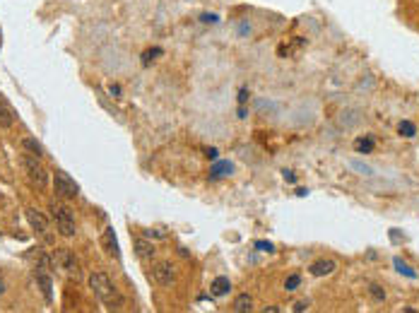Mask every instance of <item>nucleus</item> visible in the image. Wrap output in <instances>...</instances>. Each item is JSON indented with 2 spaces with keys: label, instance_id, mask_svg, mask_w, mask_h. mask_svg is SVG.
Instances as JSON below:
<instances>
[{
  "label": "nucleus",
  "instance_id": "nucleus-21",
  "mask_svg": "<svg viewBox=\"0 0 419 313\" xmlns=\"http://www.w3.org/2000/svg\"><path fill=\"white\" fill-rule=\"evenodd\" d=\"M299 284H301V277H299V275H289L287 282H284V289H287V291H294V289H299Z\"/></svg>",
  "mask_w": 419,
  "mask_h": 313
},
{
  "label": "nucleus",
  "instance_id": "nucleus-18",
  "mask_svg": "<svg viewBox=\"0 0 419 313\" xmlns=\"http://www.w3.org/2000/svg\"><path fill=\"white\" fill-rule=\"evenodd\" d=\"M231 169H234V164L231 162H217L215 167H212V178H220V176H227V174H231Z\"/></svg>",
  "mask_w": 419,
  "mask_h": 313
},
{
  "label": "nucleus",
  "instance_id": "nucleus-16",
  "mask_svg": "<svg viewBox=\"0 0 419 313\" xmlns=\"http://www.w3.org/2000/svg\"><path fill=\"white\" fill-rule=\"evenodd\" d=\"M22 147H24L26 152H29L31 157H44V147H41V142H36L34 137H24Z\"/></svg>",
  "mask_w": 419,
  "mask_h": 313
},
{
  "label": "nucleus",
  "instance_id": "nucleus-13",
  "mask_svg": "<svg viewBox=\"0 0 419 313\" xmlns=\"http://www.w3.org/2000/svg\"><path fill=\"white\" fill-rule=\"evenodd\" d=\"M251 309H253V299L248 294H238L234 304H231V311L234 313H248Z\"/></svg>",
  "mask_w": 419,
  "mask_h": 313
},
{
  "label": "nucleus",
  "instance_id": "nucleus-8",
  "mask_svg": "<svg viewBox=\"0 0 419 313\" xmlns=\"http://www.w3.org/2000/svg\"><path fill=\"white\" fill-rule=\"evenodd\" d=\"M17 114L13 111V106L8 104V99L0 94V128H13Z\"/></svg>",
  "mask_w": 419,
  "mask_h": 313
},
{
  "label": "nucleus",
  "instance_id": "nucleus-11",
  "mask_svg": "<svg viewBox=\"0 0 419 313\" xmlns=\"http://www.w3.org/2000/svg\"><path fill=\"white\" fill-rule=\"evenodd\" d=\"M36 282H39V289H41V294H44V299L49 301H53V282H51V275H46L44 270H36Z\"/></svg>",
  "mask_w": 419,
  "mask_h": 313
},
{
  "label": "nucleus",
  "instance_id": "nucleus-27",
  "mask_svg": "<svg viewBox=\"0 0 419 313\" xmlns=\"http://www.w3.org/2000/svg\"><path fill=\"white\" fill-rule=\"evenodd\" d=\"M205 157L217 159V150H215V147H208V150H205Z\"/></svg>",
  "mask_w": 419,
  "mask_h": 313
},
{
  "label": "nucleus",
  "instance_id": "nucleus-29",
  "mask_svg": "<svg viewBox=\"0 0 419 313\" xmlns=\"http://www.w3.org/2000/svg\"><path fill=\"white\" fill-rule=\"evenodd\" d=\"M200 20H203V22H217L215 15H203V17H200Z\"/></svg>",
  "mask_w": 419,
  "mask_h": 313
},
{
  "label": "nucleus",
  "instance_id": "nucleus-28",
  "mask_svg": "<svg viewBox=\"0 0 419 313\" xmlns=\"http://www.w3.org/2000/svg\"><path fill=\"white\" fill-rule=\"evenodd\" d=\"M109 92H111V94H114V97H119L121 87H119V84H111V87H109Z\"/></svg>",
  "mask_w": 419,
  "mask_h": 313
},
{
  "label": "nucleus",
  "instance_id": "nucleus-31",
  "mask_svg": "<svg viewBox=\"0 0 419 313\" xmlns=\"http://www.w3.org/2000/svg\"><path fill=\"white\" fill-rule=\"evenodd\" d=\"M0 294H5V282H3V277H0Z\"/></svg>",
  "mask_w": 419,
  "mask_h": 313
},
{
  "label": "nucleus",
  "instance_id": "nucleus-9",
  "mask_svg": "<svg viewBox=\"0 0 419 313\" xmlns=\"http://www.w3.org/2000/svg\"><path fill=\"white\" fill-rule=\"evenodd\" d=\"M102 246H104V251L109 253L111 258H116V261H119V258H121V251H119V241H116V234H114V229H106L104 234H102Z\"/></svg>",
  "mask_w": 419,
  "mask_h": 313
},
{
  "label": "nucleus",
  "instance_id": "nucleus-24",
  "mask_svg": "<svg viewBox=\"0 0 419 313\" xmlns=\"http://www.w3.org/2000/svg\"><path fill=\"white\" fill-rule=\"evenodd\" d=\"M145 236L147 238H167V231H162V229H145Z\"/></svg>",
  "mask_w": 419,
  "mask_h": 313
},
{
  "label": "nucleus",
  "instance_id": "nucleus-5",
  "mask_svg": "<svg viewBox=\"0 0 419 313\" xmlns=\"http://www.w3.org/2000/svg\"><path fill=\"white\" fill-rule=\"evenodd\" d=\"M152 280H155L159 287H172L176 282V268L172 263H157L152 268Z\"/></svg>",
  "mask_w": 419,
  "mask_h": 313
},
{
  "label": "nucleus",
  "instance_id": "nucleus-4",
  "mask_svg": "<svg viewBox=\"0 0 419 313\" xmlns=\"http://www.w3.org/2000/svg\"><path fill=\"white\" fill-rule=\"evenodd\" d=\"M53 188H56V195H61L63 200H73L79 195V185L63 169H56V174H53Z\"/></svg>",
  "mask_w": 419,
  "mask_h": 313
},
{
  "label": "nucleus",
  "instance_id": "nucleus-3",
  "mask_svg": "<svg viewBox=\"0 0 419 313\" xmlns=\"http://www.w3.org/2000/svg\"><path fill=\"white\" fill-rule=\"evenodd\" d=\"M39 157H31V155H24L20 159V164H22L26 178H29L31 185H36L39 190H46V185H49V174H46V169L41 167L39 162H36Z\"/></svg>",
  "mask_w": 419,
  "mask_h": 313
},
{
  "label": "nucleus",
  "instance_id": "nucleus-6",
  "mask_svg": "<svg viewBox=\"0 0 419 313\" xmlns=\"http://www.w3.org/2000/svg\"><path fill=\"white\" fill-rule=\"evenodd\" d=\"M132 246H135V256L140 258V261H152L155 258V243L150 241V238L145 236H137L135 241H132Z\"/></svg>",
  "mask_w": 419,
  "mask_h": 313
},
{
  "label": "nucleus",
  "instance_id": "nucleus-26",
  "mask_svg": "<svg viewBox=\"0 0 419 313\" xmlns=\"http://www.w3.org/2000/svg\"><path fill=\"white\" fill-rule=\"evenodd\" d=\"M159 53H162L159 49H155V51H147V53H145V58H142V63H145V66H147V63H150V58H157Z\"/></svg>",
  "mask_w": 419,
  "mask_h": 313
},
{
  "label": "nucleus",
  "instance_id": "nucleus-17",
  "mask_svg": "<svg viewBox=\"0 0 419 313\" xmlns=\"http://www.w3.org/2000/svg\"><path fill=\"white\" fill-rule=\"evenodd\" d=\"M304 46H306V41H304V39H294V41H289V44L280 46V56L287 58V56H291V53H296L299 49H304Z\"/></svg>",
  "mask_w": 419,
  "mask_h": 313
},
{
  "label": "nucleus",
  "instance_id": "nucleus-10",
  "mask_svg": "<svg viewBox=\"0 0 419 313\" xmlns=\"http://www.w3.org/2000/svg\"><path fill=\"white\" fill-rule=\"evenodd\" d=\"M26 220H29V224L34 227L39 234H46V231H49V220H46L39 210H26Z\"/></svg>",
  "mask_w": 419,
  "mask_h": 313
},
{
  "label": "nucleus",
  "instance_id": "nucleus-22",
  "mask_svg": "<svg viewBox=\"0 0 419 313\" xmlns=\"http://www.w3.org/2000/svg\"><path fill=\"white\" fill-rule=\"evenodd\" d=\"M369 294L374 296L376 301H386V291L379 287V284H369Z\"/></svg>",
  "mask_w": 419,
  "mask_h": 313
},
{
  "label": "nucleus",
  "instance_id": "nucleus-30",
  "mask_svg": "<svg viewBox=\"0 0 419 313\" xmlns=\"http://www.w3.org/2000/svg\"><path fill=\"white\" fill-rule=\"evenodd\" d=\"M246 99H248V92H246V89H241V94H238V102H246Z\"/></svg>",
  "mask_w": 419,
  "mask_h": 313
},
{
  "label": "nucleus",
  "instance_id": "nucleus-23",
  "mask_svg": "<svg viewBox=\"0 0 419 313\" xmlns=\"http://www.w3.org/2000/svg\"><path fill=\"white\" fill-rule=\"evenodd\" d=\"M256 248H258V251H263V253H273L275 251V246L270 241H256Z\"/></svg>",
  "mask_w": 419,
  "mask_h": 313
},
{
  "label": "nucleus",
  "instance_id": "nucleus-19",
  "mask_svg": "<svg viewBox=\"0 0 419 313\" xmlns=\"http://www.w3.org/2000/svg\"><path fill=\"white\" fill-rule=\"evenodd\" d=\"M393 263H395V268H397V273H400V275H407L410 280H417V273H415V270H410V265H407V263H402L400 258H395Z\"/></svg>",
  "mask_w": 419,
  "mask_h": 313
},
{
  "label": "nucleus",
  "instance_id": "nucleus-14",
  "mask_svg": "<svg viewBox=\"0 0 419 313\" xmlns=\"http://www.w3.org/2000/svg\"><path fill=\"white\" fill-rule=\"evenodd\" d=\"M374 147H376L374 137H357V140H354V150H357L359 155H371Z\"/></svg>",
  "mask_w": 419,
  "mask_h": 313
},
{
  "label": "nucleus",
  "instance_id": "nucleus-25",
  "mask_svg": "<svg viewBox=\"0 0 419 313\" xmlns=\"http://www.w3.org/2000/svg\"><path fill=\"white\" fill-rule=\"evenodd\" d=\"M309 301H296V304H294V311L296 313H301V311H309Z\"/></svg>",
  "mask_w": 419,
  "mask_h": 313
},
{
  "label": "nucleus",
  "instance_id": "nucleus-7",
  "mask_svg": "<svg viewBox=\"0 0 419 313\" xmlns=\"http://www.w3.org/2000/svg\"><path fill=\"white\" fill-rule=\"evenodd\" d=\"M56 261H58V265H61V268L66 270L68 275H75V277H79L77 261H75V256H73L70 251H58L56 253Z\"/></svg>",
  "mask_w": 419,
  "mask_h": 313
},
{
  "label": "nucleus",
  "instance_id": "nucleus-2",
  "mask_svg": "<svg viewBox=\"0 0 419 313\" xmlns=\"http://www.w3.org/2000/svg\"><path fill=\"white\" fill-rule=\"evenodd\" d=\"M51 217H53V222H56V229H58V234L61 236H66V238H73L75 236V217H73V212L66 208V205H61V203H53L51 205Z\"/></svg>",
  "mask_w": 419,
  "mask_h": 313
},
{
  "label": "nucleus",
  "instance_id": "nucleus-15",
  "mask_svg": "<svg viewBox=\"0 0 419 313\" xmlns=\"http://www.w3.org/2000/svg\"><path fill=\"white\" fill-rule=\"evenodd\" d=\"M231 291V282L227 277H217L215 282H212V294L215 296H227Z\"/></svg>",
  "mask_w": 419,
  "mask_h": 313
},
{
  "label": "nucleus",
  "instance_id": "nucleus-1",
  "mask_svg": "<svg viewBox=\"0 0 419 313\" xmlns=\"http://www.w3.org/2000/svg\"><path fill=\"white\" fill-rule=\"evenodd\" d=\"M89 287H92L94 296L102 301L106 309H121V306H123V299H121L119 289H116V284L111 282L109 275L92 273L89 275Z\"/></svg>",
  "mask_w": 419,
  "mask_h": 313
},
{
  "label": "nucleus",
  "instance_id": "nucleus-20",
  "mask_svg": "<svg viewBox=\"0 0 419 313\" xmlns=\"http://www.w3.org/2000/svg\"><path fill=\"white\" fill-rule=\"evenodd\" d=\"M397 130H400V135H405V137H415V132H417L415 123H410V121H402V123L397 125Z\"/></svg>",
  "mask_w": 419,
  "mask_h": 313
},
{
  "label": "nucleus",
  "instance_id": "nucleus-12",
  "mask_svg": "<svg viewBox=\"0 0 419 313\" xmlns=\"http://www.w3.org/2000/svg\"><path fill=\"white\" fill-rule=\"evenodd\" d=\"M335 268H337L335 261H316L311 265V275H314V277H326V275L335 273Z\"/></svg>",
  "mask_w": 419,
  "mask_h": 313
}]
</instances>
